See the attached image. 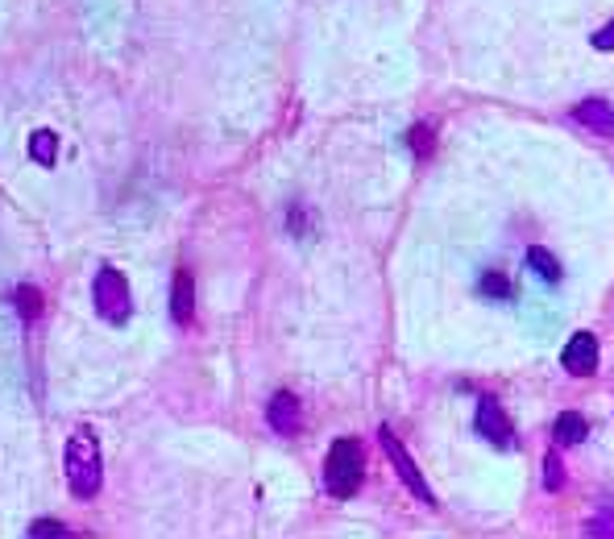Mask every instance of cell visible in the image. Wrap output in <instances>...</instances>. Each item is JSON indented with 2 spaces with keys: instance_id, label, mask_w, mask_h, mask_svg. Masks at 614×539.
<instances>
[{
  "instance_id": "obj_1",
  "label": "cell",
  "mask_w": 614,
  "mask_h": 539,
  "mask_svg": "<svg viewBox=\"0 0 614 539\" xmlns=\"http://www.w3.org/2000/svg\"><path fill=\"white\" fill-rule=\"evenodd\" d=\"M366 481V448L353 436H341L332 440L328 448V461H324V490L332 498H353Z\"/></svg>"
},
{
  "instance_id": "obj_2",
  "label": "cell",
  "mask_w": 614,
  "mask_h": 539,
  "mask_svg": "<svg viewBox=\"0 0 614 539\" xmlns=\"http://www.w3.org/2000/svg\"><path fill=\"white\" fill-rule=\"evenodd\" d=\"M67 481H71L75 498H96L100 494L104 465H100V444L88 428H79L67 440Z\"/></svg>"
},
{
  "instance_id": "obj_3",
  "label": "cell",
  "mask_w": 614,
  "mask_h": 539,
  "mask_svg": "<svg viewBox=\"0 0 614 539\" xmlns=\"http://www.w3.org/2000/svg\"><path fill=\"white\" fill-rule=\"evenodd\" d=\"M92 295H96V311L108 324H129L133 316V295H129V278L117 266H104L92 282Z\"/></svg>"
},
{
  "instance_id": "obj_4",
  "label": "cell",
  "mask_w": 614,
  "mask_h": 539,
  "mask_svg": "<svg viewBox=\"0 0 614 539\" xmlns=\"http://www.w3.org/2000/svg\"><path fill=\"white\" fill-rule=\"evenodd\" d=\"M378 444H382V452H386V457H390V465H395V473L403 477V486L415 494V498H420L424 506H436V494H432V486H428V481H424V473H420V465H415L411 461V452L399 444V436L395 432H390V428H378Z\"/></svg>"
},
{
  "instance_id": "obj_5",
  "label": "cell",
  "mask_w": 614,
  "mask_h": 539,
  "mask_svg": "<svg viewBox=\"0 0 614 539\" xmlns=\"http://www.w3.org/2000/svg\"><path fill=\"white\" fill-rule=\"evenodd\" d=\"M473 428H478L482 440H490L494 448H511L515 444V428L507 411H502V403L494 399V394H482L478 399V419H473Z\"/></svg>"
},
{
  "instance_id": "obj_6",
  "label": "cell",
  "mask_w": 614,
  "mask_h": 539,
  "mask_svg": "<svg viewBox=\"0 0 614 539\" xmlns=\"http://www.w3.org/2000/svg\"><path fill=\"white\" fill-rule=\"evenodd\" d=\"M561 361H565V370H569L573 378H590V374H598V340H594L590 332L569 336V345H565Z\"/></svg>"
},
{
  "instance_id": "obj_7",
  "label": "cell",
  "mask_w": 614,
  "mask_h": 539,
  "mask_svg": "<svg viewBox=\"0 0 614 539\" xmlns=\"http://www.w3.org/2000/svg\"><path fill=\"white\" fill-rule=\"evenodd\" d=\"M266 419H270V428L278 436H295L303 428V407H299V399L291 390H278L270 399V407H266Z\"/></svg>"
},
{
  "instance_id": "obj_8",
  "label": "cell",
  "mask_w": 614,
  "mask_h": 539,
  "mask_svg": "<svg viewBox=\"0 0 614 539\" xmlns=\"http://www.w3.org/2000/svg\"><path fill=\"white\" fill-rule=\"evenodd\" d=\"M573 121H581L585 129H594V133H614V104L602 100V96H590V100H581L573 108Z\"/></svg>"
},
{
  "instance_id": "obj_9",
  "label": "cell",
  "mask_w": 614,
  "mask_h": 539,
  "mask_svg": "<svg viewBox=\"0 0 614 539\" xmlns=\"http://www.w3.org/2000/svg\"><path fill=\"white\" fill-rule=\"evenodd\" d=\"M171 316L179 328H187L195 320V282L187 270H175V282H171Z\"/></svg>"
},
{
  "instance_id": "obj_10",
  "label": "cell",
  "mask_w": 614,
  "mask_h": 539,
  "mask_svg": "<svg viewBox=\"0 0 614 539\" xmlns=\"http://www.w3.org/2000/svg\"><path fill=\"white\" fill-rule=\"evenodd\" d=\"M552 436H556L561 448H573V444H581L585 436H590V423H585V415H577V411H565V415H556Z\"/></svg>"
},
{
  "instance_id": "obj_11",
  "label": "cell",
  "mask_w": 614,
  "mask_h": 539,
  "mask_svg": "<svg viewBox=\"0 0 614 539\" xmlns=\"http://www.w3.org/2000/svg\"><path fill=\"white\" fill-rule=\"evenodd\" d=\"M407 146H411V154L420 158V162L432 158V150H436V129H432V125H411Z\"/></svg>"
},
{
  "instance_id": "obj_12",
  "label": "cell",
  "mask_w": 614,
  "mask_h": 539,
  "mask_svg": "<svg viewBox=\"0 0 614 539\" xmlns=\"http://www.w3.org/2000/svg\"><path fill=\"white\" fill-rule=\"evenodd\" d=\"M54 154H59V137H54L50 129H38V133L30 137V158L42 162V166H50Z\"/></svg>"
},
{
  "instance_id": "obj_13",
  "label": "cell",
  "mask_w": 614,
  "mask_h": 539,
  "mask_svg": "<svg viewBox=\"0 0 614 539\" xmlns=\"http://www.w3.org/2000/svg\"><path fill=\"white\" fill-rule=\"evenodd\" d=\"M527 262H532V270H536L540 278H548V282H561V262H556L548 249L532 245V249H527Z\"/></svg>"
},
{
  "instance_id": "obj_14",
  "label": "cell",
  "mask_w": 614,
  "mask_h": 539,
  "mask_svg": "<svg viewBox=\"0 0 614 539\" xmlns=\"http://www.w3.org/2000/svg\"><path fill=\"white\" fill-rule=\"evenodd\" d=\"M478 291L486 295V299H511L515 291H511V278L502 274V270H486L482 278H478Z\"/></svg>"
},
{
  "instance_id": "obj_15",
  "label": "cell",
  "mask_w": 614,
  "mask_h": 539,
  "mask_svg": "<svg viewBox=\"0 0 614 539\" xmlns=\"http://www.w3.org/2000/svg\"><path fill=\"white\" fill-rule=\"evenodd\" d=\"M544 486L552 494L565 490V461H561V452H548V457H544Z\"/></svg>"
},
{
  "instance_id": "obj_16",
  "label": "cell",
  "mask_w": 614,
  "mask_h": 539,
  "mask_svg": "<svg viewBox=\"0 0 614 539\" xmlns=\"http://www.w3.org/2000/svg\"><path fill=\"white\" fill-rule=\"evenodd\" d=\"M13 303L21 307L25 320H38V316H42V295H38L34 287H17V291H13Z\"/></svg>"
},
{
  "instance_id": "obj_17",
  "label": "cell",
  "mask_w": 614,
  "mask_h": 539,
  "mask_svg": "<svg viewBox=\"0 0 614 539\" xmlns=\"http://www.w3.org/2000/svg\"><path fill=\"white\" fill-rule=\"evenodd\" d=\"M594 50H614V21L602 25V30L594 34Z\"/></svg>"
},
{
  "instance_id": "obj_18",
  "label": "cell",
  "mask_w": 614,
  "mask_h": 539,
  "mask_svg": "<svg viewBox=\"0 0 614 539\" xmlns=\"http://www.w3.org/2000/svg\"><path fill=\"white\" fill-rule=\"evenodd\" d=\"M30 535H67V527H63V523H46V519H42V523L30 527Z\"/></svg>"
},
{
  "instance_id": "obj_19",
  "label": "cell",
  "mask_w": 614,
  "mask_h": 539,
  "mask_svg": "<svg viewBox=\"0 0 614 539\" xmlns=\"http://www.w3.org/2000/svg\"><path fill=\"white\" fill-rule=\"evenodd\" d=\"M585 535H614V519H594V523H585Z\"/></svg>"
}]
</instances>
